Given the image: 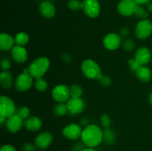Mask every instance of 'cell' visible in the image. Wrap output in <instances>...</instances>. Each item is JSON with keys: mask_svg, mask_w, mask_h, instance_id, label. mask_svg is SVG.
Listing matches in <instances>:
<instances>
[{"mask_svg": "<svg viewBox=\"0 0 152 151\" xmlns=\"http://www.w3.org/2000/svg\"><path fill=\"white\" fill-rule=\"evenodd\" d=\"M0 151H16V148L10 144H6L1 147Z\"/></svg>", "mask_w": 152, "mask_h": 151, "instance_id": "cell-37", "label": "cell"}, {"mask_svg": "<svg viewBox=\"0 0 152 151\" xmlns=\"http://www.w3.org/2000/svg\"><path fill=\"white\" fill-rule=\"evenodd\" d=\"M83 151H96L94 149V147H86L84 150H83Z\"/></svg>", "mask_w": 152, "mask_h": 151, "instance_id": "cell-44", "label": "cell"}, {"mask_svg": "<svg viewBox=\"0 0 152 151\" xmlns=\"http://www.w3.org/2000/svg\"><path fill=\"white\" fill-rule=\"evenodd\" d=\"M33 77L30 74L29 70L25 69L23 73L19 74L15 81V87L19 91L28 90L33 85Z\"/></svg>", "mask_w": 152, "mask_h": 151, "instance_id": "cell-4", "label": "cell"}, {"mask_svg": "<svg viewBox=\"0 0 152 151\" xmlns=\"http://www.w3.org/2000/svg\"><path fill=\"white\" fill-rule=\"evenodd\" d=\"M23 124L24 120L16 114H14V115L8 117L5 122V126L7 130L10 133H17L18 131H19Z\"/></svg>", "mask_w": 152, "mask_h": 151, "instance_id": "cell-14", "label": "cell"}, {"mask_svg": "<svg viewBox=\"0 0 152 151\" xmlns=\"http://www.w3.org/2000/svg\"><path fill=\"white\" fill-rule=\"evenodd\" d=\"M34 85H35L36 89L40 92L45 91L48 88V82L46 81V80L45 79V78H42H42H37L35 81Z\"/></svg>", "mask_w": 152, "mask_h": 151, "instance_id": "cell-26", "label": "cell"}, {"mask_svg": "<svg viewBox=\"0 0 152 151\" xmlns=\"http://www.w3.org/2000/svg\"><path fill=\"white\" fill-rule=\"evenodd\" d=\"M71 59H71V56H70V55L65 54L63 56V60L65 61L66 63H69V62L71 61Z\"/></svg>", "mask_w": 152, "mask_h": 151, "instance_id": "cell-40", "label": "cell"}, {"mask_svg": "<svg viewBox=\"0 0 152 151\" xmlns=\"http://www.w3.org/2000/svg\"><path fill=\"white\" fill-rule=\"evenodd\" d=\"M85 148V144L83 142H77L73 146L72 151H83Z\"/></svg>", "mask_w": 152, "mask_h": 151, "instance_id": "cell-36", "label": "cell"}, {"mask_svg": "<svg viewBox=\"0 0 152 151\" xmlns=\"http://www.w3.org/2000/svg\"><path fill=\"white\" fill-rule=\"evenodd\" d=\"M134 59L140 65H147L152 59L151 50L145 47H139L135 52Z\"/></svg>", "mask_w": 152, "mask_h": 151, "instance_id": "cell-13", "label": "cell"}, {"mask_svg": "<svg viewBox=\"0 0 152 151\" xmlns=\"http://www.w3.org/2000/svg\"><path fill=\"white\" fill-rule=\"evenodd\" d=\"M81 70L83 75L90 79L99 80L102 76L100 67L92 59H86L83 61L81 65Z\"/></svg>", "mask_w": 152, "mask_h": 151, "instance_id": "cell-3", "label": "cell"}, {"mask_svg": "<svg viewBox=\"0 0 152 151\" xmlns=\"http://www.w3.org/2000/svg\"><path fill=\"white\" fill-rule=\"evenodd\" d=\"M135 73L137 77L142 82H149L150 80L151 79V70L145 65H141Z\"/></svg>", "mask_w": 152, "mask_h": 151, "instance_id": "cell-20", "label": "cell"}, {"mask_svg": "<svg viewBox=\"0 0 152 151\" xmlns=\"http://www.w3.org/2000/svg\"><path fill=\"white\" fill-rule=\"evenodd\" d=\"M51 95L53 99L58 103H65L71 98L70 95V87L65 84H58L53 87Z\"/></svg>", "mask_w": 152, "mask_h": 151, "instance_id": "cell-6", "label": "cell"}, {"mask_svg": "<svg viewBox=\"0 0 152 151\" xmlns=\"http://www.w3.org/2000/svg\"><path fill=\"white\" fill-rule=\"evenodd\" d=\"M6 120H7V118H4V117H3V116H0V124H1V125H3L4 124H5Z\"/></svg>", "mask_w": 152, "mask_h": 151, "instance_id": "cell-42", "label": "cell"}, {"mask_svg": "<svg viewBox=\"0 0 152 151\" xmlns=\"http://www.w3.org/2000/svg\"><path fill=\"white\" fill-rule=\"evenodd\" d=\"M101 123L105 128H109L111 124V119L108 114H103L100 118Z\"/></svg>", "mask_w": 152, "mask_h": 151, "instance_id": "cell-32", "label": "cell"}, {"mask_svg": "<svg viewBox=\"0 0 152 151\" xmlns=\"http://www.w3.org/2000/svg\"><path fill=\"white\" fill-rule=\"evenodd\" d=\"M129 33V30L127 27H123L120 31V36H126Z\"/></svg>", "mask_w": 152, "mask_h": 151, "instance_id": "cell-38", "label": "cell"}, {"mask_svg": "<svg viewBox=\"0 0 152 151\" xmlns=\"http://www.w3.org/2000/svg\"><path fill=\"white\" fill-rule=\"evenodd\" d=\"M151 116H152V115H151Z\"/></svg>", "mask_w": 152, "mask_h": 151, "instance_id": "cell-48", "label": "cell"}, {"mask_svg": "<svg viewBox=\"0 0 152 151\" xmlns=\"http://www.w3.org/2000/svg\"><path fill=\"white\" fill-rule=\"evenodd\" d=\"M122 47L126 51H132L135 48V43L131 38H126L122 41Z\"/></svg>", "mask_w": 152, "mask_h": 151, "instance_id": "cell-28", "label": "cell"}, {"mask_svg": "<svg viewBox=\"0 0 152 151\" xmlns=\"http://www.w3.org/2000/svg\"><path fill=\"white\" fill-rule=\"evenodd\" d=\"M16 106L10 98L6 96H1L0 99V116L7 118L14 115L16 113Z\"/></svg>", "mask_w": 152, "mask_h": 151, "instance_id": "cell-5", "label": "cell"}, {"mask_svg": "<svg viewBox=\"0 0 152 151\" xmlns=\"http://www.w3.org/2000/svg\"><path fill=\"white\" fill-rule=\"evenodd\" d=\"M66 104L68 113L72 115L81 113L86 108V103L82 98H70Z\"/></svg>", "mask_w": 152, "mask_h": 151, "instance_id": "cell-9", "label": "cell"}, {"mask_svg": "<svg viewBox=\"0 0 152 151\" xmlns=\"http://www.w3.org/2000/svg\"><path fill=\"white\" fill-rule=\"evenodd\" d=\"M81 138L86 146L95 147L103 141V131L95 124H89L83 129Z\"/></svg>", "mask_w": 152, "mask_h": 151, "instance_id": "cell-1", "label": "cell"}, {"mask_svg": "<svg viewBox=\"0 0 152 151\" xmlns=\"http://www.w3.org/2000/svg\"><path fill=\"white\" fill-rule=\"evenodd\" d=\"M53 113L57 116H63L65 114L68 113L67 104L65 103H58L53 107Z\"/></svg>", "mask_w": 152, "mask_h": 151, "instance_id": "cell-24", "label": "cell"}, {"mask_svg": "<svg viewBox=\"0 0 152 151\" xmlns=\"http://www.w3.org/2000/svg\"><path fill=\"white\" fill-rule=\"evenodd\" d=\"M150 1H151V0H134L135 2L137 4H140V5H141V4H148V3H149Z\"/></svg>", "mask_w": 152, "mask_h": 151, "instance_id": "cell-39", "label": "cell"}, {"mask_svg": "<svg viewBox=\"0 0 152 151\" xmlns=\"http://www.w3.org/2000/svg\"><path fill=\"white\" fill-rule=\"evenodd\" d=\"M16 44L15 39L12 36L6 33H1L0 34V48L1 50L7 51L12 50Z\"/></svg>", "mask_w": 152, "mask_h": 151, "instance_id": "cell-18", "label": "cell"}, {"mask_svg": "<svg viewBox=\"0 0 152 151\" xmlns=\"http://www.w3.org/2000/svg\"><path fill=\"white\" fill-rule=\"evenodd\" d=\"M15 114L19 115L21 118H22L25 121V119H27L30 116L31 110H30V109L28 107H22L19 108V109H16Z\"/></svg>", "mask_w": 152, "mask_h": 151, "instance_id": "cell-27", "label": "cell"}, {"mask_svg": "<svg viewBox=\"0 0 152 151\" xmlns=\"http://www.w3.org/2000/svg\"><path fill=\"white\" fill-rule=\"evenodd\" d=\"M68 6L69 9L71 10H78L80 9H83V1H80L79 0H70L68 3Z\"/></svg>", "mask_w": 152, "mask_h": 151, "instance_id": "cell-30", "label": "cell"}, {"mask_svg": "<svg viewBox=\"0 0 152 151\" xmlns=\"http://www.w3.org/2000/svg\"><path fill=\"white\" fill-rule=\"evenodd\" d=\"M1 67L2 68L3 71H8V70H10V68H11L10 61L5 57L2 58L1 60Z\"/></svg>", "mask_w": 152, "mask_h": 151, "instance_id": "cell-34", "label": "cell"}, {"mask_svg": "<svg viewBox=\"0 0 152 151\" xmlns=\"http://www.w3.org/2000/svg\"><path fill=\"white\" fill-rule=\"evenodd\" d=\"M128 65H129V68L132 72L136 73L137 70L139 69L140 67L141 66L134 59H131L128 61Z\"/></svg>", "mask_w": 152, "mask_h": 151, "instance_id": "cell-31", "label": "cell"}, {"mask_svg": "<svg viewBox=\"0 0 152 151\" xmlns=\"http://www.w3.org/2000/svg\"><path fill=\"white\" fill-rule=\"evenodd\" d=\"M99 81V83H100L103 87H109V86H111V84H112V80H111V78L107 75H102V76L101 77V78Z\"/></svg>", "mask_w": 152, "mask_h": 151, "instance_id": "cell-33", "label": "cell"}, {"mask_svg": "<svg viewBox=\"0 0 152 151\" xmlns=\"http://www.w3.org/2000/svg\"><path fill=\"white\" fill-rule=\"evenodd\" d=\"M83 93V89L79 84H73L70 87V95L71 98H81Z\"/></svg>", "mask_w": 152, "mask_h": 151, "instance_id": "cell-25", "label": "cell"}, {"mask_svg": "<svg viewBox=\"0 0 152 151\" xmlns=\"http://www.w3.org/2000/svg\"><path fill=\"white\" fill-rule=\"evenodd\" d=\"M35 1H41V0H35Z\"/></svg>", "mask_w": 152, "mask_h": 151, "instance_id": "cell-46", "label": "cell"}, {"mask_svg": "<svg viewBox=\"0 0 152 151\" xmlns=\"http://www.w3.org/2000/svg\"><path fill=\"white\" fill-rule=\"evenodd\" d=\"M51 1H56V0H51Z\"/></svg>", "mask_w": 152, "mask_h": 151, "instance_id": "cell-47", "label": "cell"}, {"mask_svg": "<svg viewBox=\"0 0 152 151\" xmlns=\"http://www.w3.org/2000/svg\"><path fill=\"white\" fill-rule=\"evenodd\" d=\"M83 130L80 125L74 123L68 124L62 130V135L64 137L70 140H77L81 137Z\"/></svg>", "mask_w": 152, "mask_h": 151, "instance_id": "cell-11", "label": "cell"}, {"mask_svg": "<svg viewBox=\"0 0 152 151\" xmlns=\"http://www.w3.org/2000/svg\"><path fill=\"white\" fill-rule=\"evenodd\" d=\"M134 14L142 19H146V18L148 16V13L147 12V10H145V9L141 7L140 4L137 5L134 11Z\"/></svg>", "mask_w": 152, "mask_h": 151, "instance_id": "cell-29", "label": "cell"}, {"mask_svg": "<svg viewBox=\"0 0 152 151\" xmlns=\"http://www.w3.org/2000/svg\"><path fill=\"white\" fill-rule=\"evenodd\" d=\"M37 150V145L32 143H26L22 147L23 151H36Z\"/></svg>", "mask_w": 152, "mask_h": 151, "instance_id": "cell-35", "label": "cell"}, {"mask_svg": "<svg viewBox=\"0 0 152 151\" xmlns=\"http://www.w3.org/2000/svg\"><path fill=\"white\" fill-rule=\"evenodd\" d=\"M25 128L29 131H38L42 125V121L37 116H29L24 121Z\"/></svg>", "mask_w": 152, "mask_h": 151, "instance_id": "cell-19", "label": "cell"}, {"mask_svg": "<svg viewBox=\"0 0 152 151\" xmlns=\"http://www.w3.org/2000/svg\"><path fill=\"white\" fill-rule=\"evenodd\" d=\"M50 67V60L47 57H39L31 62L28 70L34 78H42L45 74Z\"/></svg>", "mask_w": 152, "mask_h": 151, "instance_id": "cell-2", "label": "cell"}, {"mask_svg": "<svg viewBox=\"0 0 152 151\" xmlns=\"http://www.w3.org/2000/svg\"><path fill=\"white\" fill-rule=\"evenodd\" d=\"M152 33V23L148 19H142L138 22L135 28V35L139 39L144 40Z\"/></svg>", "mask_w": 152, "mask_h": 151, "instance_id": "cell-7", "label": "cell"}, {"mask_svg": "<svg viewBox=\"0 0 152 151\" xmlns=\"http://www.w3.org/2000/svg\"><path fill=\"white\" fill-rule=\"evenodd\" d=\"M88 122H89V120L87 118H83V119H81V121H80V123H81V125H89L88 124Z\"/></svg>", "mask_w": 152, "mask_h": 151, "instance_id": "cell-41", "label": "cell"}, {"mask_svg": "<svg viewBox=\"0 0 152 151\" xmlns=\"http://www.w3.org/2000/svg\"><path fill=\"white\" fill-rule=\"evenodd\" d=\"M13 75L9 71H2L0 73V83L4 89H10L13 85Z\"/></svg>", "mask_w": 152, "mask_h": 151, "instance_id": "cell-21", "label": "cell"}, {"mask_svg": "<svg viewBox=\"0 0 152 151\" xmlns=\"http://www.w3.org/2000/svg\"><path fill=\"white\" fill-rule=\"evenodd\" d=\"M40 13L47 19H51L56 14V8L50 1H42L39 4Z\"/></svg>", "mask_w": 152, "mask_h": 151, "instance_id": "cell-17", "label": "cell"}, {"mask_svg": "<svg viewBox=\"0 0 152 151\" xmlns=\"http://www.w3.org/2000/svg\"><path fill=\"white\" fill-rule=\"evenodd\" d=\"M149 102L151 103V105H152V92L150 93V96H149Z\"/></svg>", "mask_w": 152, "mask_h": 151, "instance_id": "cell-45", "label": "cell"}, {"mask_svg": "<svg viewBox=\"0 0 152 151\" xmlns=\"http://www.w3.org/2000/svg\"><path fill=\"white\" fill-rule=\"evenodd\" d=\"M137 5L134 0H121L117 5V10L123 16H130L134 14Z\"/></svg>", "mask_w": 152, "mask_h": 151, "instance_id": "cell-12", "label": "cell"}, {"mask_svg": "<svg viewBox=\"0 0 152 151\" xmlns=\"http://www.w3.org/2000/svg\"><path fill=\"white\" fill-rule=\"evenodd\" d=\"M83 10L90 18H96L100 13V4L97 0H84Z\"/></svg>", "mask_w": 152, "mask_h": 151, "instance_id": "cell-8", "label": "cell"}, {"mask_svg": "<svg viewBox=\"0 0 152 151\" xmlns=\"http://www.w3.org/2000/svg\"><path fill=\"white\" fill-rule=\"evenodd\" d=\"M15 42L16 45L23 46L28 43L30 40V37L28 34L25 32H19L16 34L14 37Z\"/></svg>", "mask_w": 152, "mask_h": 151, "instance_id": "cell-23", "label": "cell"}, {"mask_svg": "<svg viewBox=\"0 0 152 151\" xmlns=\"http://www.w3.org/2000/svg\"><path fill=\"white\" fill-rule=\"evenodd\" d=\"M121 36L115 33H108L104 37L103 45L107 50H116L122 45Z\"/></svg>", "mask_w": 152, "mask_h": 151, "instance_id": "cell-10", "label": "cell"}, {"mask_svg": "<svg viewBox=\"0 0 152 151\" xmlns=\"http://www.w3.org/2000/svg\"><path fill=\"white\" fill-rule=\"evenodd\" d=\"M53 136L49 132H42L39 133L35 139V144L37 147L43 150L50 146L53 142Z\"/></svg>", "mask_w": 152, "mask_h": 151, "instance_id": "cell-15", "label": "cell"}, {"mask_svg": "<svg viewBox=\"0 0 152 151\" xmlns=\"http://www.w3.org/2000/svg\"><path fill=\"white\" fill-rule=\"evenodd\" d=\"M116 133L110 128H105L103 131V141L107 144H113L116 140Z\"/></svg>", "mask_w": 152, "mask_h": 151, "instance_id": "cell-22", "label": "cell"}, {"mask_svg": "<svg viewBox=\"0 0 152 151\" xmlns=\"http://www.w3.org/2000/svg\"><path fill=\"white\" fill-rule=\"evenodd\" d=\"M147 10L148 12H152V3L147 4Z\"/></svg>", "mask_w": 152, "mask_h": 151, "instance_id": "cell-43", "label": "cell"}, {"mask_svg": "<svg viewBox=\"0 0 152 151\" xmlns=\"http://www.w3.org/2000/svg\"><path fill=\"white\" fill-rule=\"evenodd\" d=\"M11 56L13 60L17 63H24L28 57V51L23 46L16 45L11 50Z\"/></svg>", "mask_w": 152, "mask_h": 151, "instance_id": "cell-16", "label": "cell"}]
</instances>
